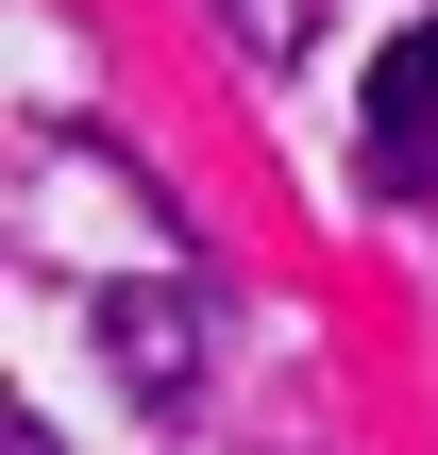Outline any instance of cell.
Listing matches in <instances>:
<instances>
[{
  "mask_svg": "<svg viewBox=\"0 0 438 455\" xmlns=\"http://www.w3.org/2000/svg\"><path fill=\"white\" fill-rule=\"evenodd\" d=\"M354 152L388 203H438V17H405L371 51V101H354Z\"/></svg>",
  "mask_w": 438,
  "mask_h": 455,
  "instance_id": "6da1fadb",
  "label": "cell"
},
{
  "mask_svg": "<svg viewBox=\"0 0 438 455\" xmlns=\"http://www.w3.org/2000/svg\"><path fill=\"white\" fill-rule=\"evenodd\" d=\"M17 455H51V439H34V422H17Z\"/></svg>",
  "mask_w": 438,
  "mask_h": 455,
  "instance_id": "277c9868",
  "label": "cell"
},
{
  "mask_svg": "<svg viewBox=\"0 0 438 455\" xmlns=\"http://www.w3.org/2000/svg\"><path fill=\"white\" fill-rule=\"evenodd\" d=\"M236 17V51H270V68H304V34H321V0H219Z\"/></svg>",
  "mask_w": 438,
  "mask_h": 455,
  "instance_id": "3957f363",
  "label": "cell"
},
{
  "mask_svg": "<svg viewBox=\"0 0 438 455\" xmlns=\"http://www.w3.org/2000/svg\"><path fill=\"white\" fill-rule=\"evenodd\" d=\"M101 338H118V355H135V388H152V405H186V355H203V321H186V304H169V321H152V304H135V287H118V304H101Z\"/></svg>",
  "mask_w": 438,
  "mask_h": 455,
  "instance_id": "7a4b0ae2",
  "label": "cell"
}]
</instances>
